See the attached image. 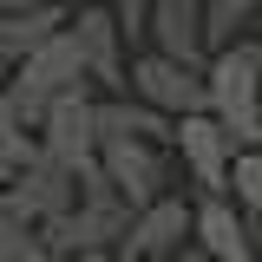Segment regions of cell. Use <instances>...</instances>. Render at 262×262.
<instances>
[{
	"instance_id": "19",
	"label": "cell",
	"mask_w": 262,
	"mask_h": 262,
	"mask_svg": "<svg viewBox=\"0 0 262 262\" xmlns=\"http://www.w3.org/2000/svg\"><path fill=\"white\" fill-rule=\"evenodd\" d=\"M236 59H243V66L262 79V39H236Z\"/></svg>"
},
{
	"instance_id": "17",
	"label": "cell",
	"mask_w": 262,
	"mask_h": 262,
	"mask_svg": "<svg viewBox=\"0 0 262 262\" xmlns=\"http://www.w3.org/2000/svg\"><path fill=\"white\" fill-rule=\"evenodd\" d=\"M105 7H112V20L125 33V46H138L144 39V20H151V0H105Z\"/></svg>"
},
{
	"instance_id": "14",
	"label": "cell",
	"mask_w": 262,
	"mask_h": 262,
	"mask_svg": "<svg viewBox=\"0 0 262 262\" xmlns=\"http://www.w3.org/2000/svg\"><path fill=\"white\" fill-rule=\"evenodd\" d=\"M256 13H262V0H203V39H210V53L236 46Z\"/></svg>"
},
{
	"instance_id": "6",
	"label": "cell",
	"mask_w": 262,
	"mask_h": 262,
	"mask_svg": "<svg viewBox=\"0 0 262 262\" xmlns=\"http://www.w3.org/2000/svg\"><path fill=\"white\" fill-rule=\"evenodd\" d=\"M98 177L131 210H144L170 190V158H164V144H144V138H98Z\"/></svg>"
},
{
	"instance_id": "12",
	"label": "cell",
	"mask_w": 262,
	"mask_h": 262,
	"mask_svg": "<svg viewBox=\"0 0 262 262\" xmlns=\"http://www.w3.org/2000/svg\"><path fill=\"white\" fill-rule=\"evenodd\" d=\"M151 53L184 66H210V39H203V0H151V20H144Z\"/></svg>"
},
{
	"instance_id": "10",
	"label": "cell",
	"mask_w": 262,
	"mask_h": 262,
	"mask_svg": "<svg viewBox=\"0 0 262 262\" xmlns=\"http://www.w3.org/2000/svg\"><path fill=\"white\" fill-rule=\"evenodd\" d=\"M190 243L210 262H256V223L229 203V190L190 203Z\"/></svg>"
},
{
	"instance_id": "20",
	"label": "cell",
	"mask_w": 262,
	"mask_h": 262,
	"mask_svg": "<svg viewBox=\"0 0 262 262\" xmlns=\"http://www.w3.org/2000/svg\"><path fill=\"white\" fill-rule=\"evenodd\" d=\"M66 262H118V256H105V249H92V256H66Z\"/></svg>"
},
{
	"instance_id": "9",
	"label": "cell",
	"mask_w": 262,
	"mask_h": 262,
	"mask_svg": "<svg viewBox=\"0 0 262 262\" xmlns=\"http://www.w3.org/2000/svg\"><path fill=\"white\" fill-rule=\"evenodd\" d=\"M170 151L184 158V170H190V184L203 196L229 190V158H236V144H229V131L210 118V112H190V118H177L170 125Z\"/></svg>"
},
{
	"instance_id": "3",
	"label": "cell",
	"mask_w": 262,
	"mask_h": 262,
	"mask_svg": "<svg viewBox=\"0 0 262 262\" xmlns=\"http://www.w3.org/2000/svg\"><path fill=\"white\" fill-rule=\"evenodd\" d=\"M203 85H210V118L229 131V144L236 151H262V79L236 59V46L210 53Z\"/></svg>"
},
{
	"instance_id": "5",
	"label": "cell",
	"mask_w": 262,
	"mask_h": 262,
	"mask_svg": "<svg viewBox=\"0 0 262 262\" xmlns=\"http://www.w3.org/2000/svg\"><path fill=\"white\" fill-rule=\"evenodd\" d=\"M72 203H79V177H72L59 158H46L39 144H33V158L7 177V196H0L7 223H27V229H46L53 216H66Z\"/></svg>"
},
{
	"instance_id": "4",
	"label": "cell",
	"mask_w": 262,
	"mask_h": 262,
	"mask_svg": "<svg viewBox=\"0 0 262 262\" xmlns=\"http://www.w3.org/2000/svg\"><path fill=\"white\" fill-rule=\"evenodd\" d=\"M66 33H72V46H79L85 79L98 85V98H125L131 92V59H125V33L112 20V7L105 0H79L66 13Z\"/></svg>"
},
{
	"instance_id": "7",
	"label": "cell",
	"mask_w": 262,
	"mask_h": 262,
	"mask_svg": "<svg viewBox=\"0 0 262 262\" xmlns=\"http://www.w3.org/2000/svg\"><path fill=\"white\" fill-rule=\"evenodd\" d=\"M131 98H144L164 118H190V112H210V85H203V66L164 59V53H138L131 59Z\"/></svg>"
},
{
	"instance_id": "11",
	"label": "cell",
	"mask_w": 262,
	"mask_h": 262,
	"mask_svg": "<svg viewBox=\"0 0 262 262\" xmlns=\"http://www.w3.org/2000/svg\"><path fill=\"white\" fill-rule=\"evenodd\" d=\"M184 243H190V203L164 190L158 203L131 210V229H125V243H118V262H138V256H177Z\"/></svg>"
},
{
	"instance_id": "21",
	"label": "cell",
	"mask_w": 262,
	"mask_h": 262,
	"mask_svg": "<svg viewBox=\"0 0 262 262\" xmlns=\"http://www.w3.org/2000/svg\"><path fill=\"white\" fill-rule=\"evenodd\" d=\"M256 262H262V229H256Z\"/></svg>"
},
{
	"instance_id": "16",
	"label": "cell",
	"mask_w": 262,
	"mask_h": 262,
	"mask_svg": "<svg viewBox=\"0 0 262 262\" xmlns=\"http://www.w3.org/2000/svg\"><path fill=\"white\" fill-rule=\"evenodd\" d=\"M33 144H39V138L13 118V105H7V92H0V177H13V170L33 158Z\"/></svg>"
},
{
	"instance_id": "8",
	"label": "cell",
	"mask_w": 262,
	"mask_h": 262,
	"mask_svg": "<svg viewBox=\"0 0 262 262\" xmlns=\"http://www.w3.org/2000/svg\"><path fill=\"white\" fill-rule=\"evenodd\" d=\"M39 151L46 158H59L72 177H85V170H98V98L92 92H72L59 98L46 118H39Z\"/></svg>"
},
{
	"instance_id": "15",
	"label": "cell",
	"mask_w": 262,
	"mask_h": 262,
	"mask_svg": "<svg viewBox=\"0 0 262 262\" xmlns=\"http://www.w3.org/2000/svg\"><path fill=\"white\" fill-rule=\"evenodd\" d=\"M229 190H236L229 203L262 229V151H236V158H229Z\"/></svg>"
},
{
	"instance_id": "1",
	"label": "cell",
	"mask_w": 262,
	"mask_h": 262,
	"mask_svg": "<svg viewBox=\"0 0 262 262\" xmlns=\"http://www.w3.org/2000/svg\"><path fill=\"white\" fill-rule=\"evenodd\" d=\"M0 92H7V105H13V118L27 131H39V118L59 105V98L72 92H92V79H85V59H79V46H72V33H53V39H39L27 59L13 66L7 79H0Z\"/></svg>"
},
{
	"instance_id": "18",
	"label": "cell",
	"mask_w": 262,
	"mask_h": 262,
	"mask_svg": "<svg viewBox=\"0 0 262 262\" xmlns=\"http://www.w3.org/2000/svg\"><path fill=\"white\" fill-rule=\"evenodd\" d=\"M39 7H59V13H72L79 0H0V13H39Z\"/></svg>"
},
{
	"instance_id": "2",
	"label": "cell",
	"mask_w": 262,
	"mask_h": 262,
	"mask_svg": "<svg viewBox=\"0 0 262 262\" xmlns=\"http://www.w3.org/2000/svg\"><path fill=\"white\" fill-rule=\"evenodd\" d=\"M125 229H131V203L98 170H85L79 177V203L66 210V216H53V223L39 229V243L53 249V256H92V249H105V256H118V243H125Z\"/></svg>"
},
{
	"instance_id": "13",
	"label": "cell",
	"mask_w": 262,
	"mask_h": 262,
	"mask_svg": "<svg viewBox=\"0 0 262 262\" xmlns=\"http://www.w3.org/2000/svg\"><path fill=\"white\" fill-rule=\"evenodd\" d=\"M170 125L177 118H164L151 112L144 98H98V138H144V144H170Z\"/></svg>"
}]
</instances>
